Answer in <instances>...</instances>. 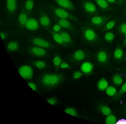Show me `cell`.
<instances>
[{
  "mask_svg": "<svg viewBox=\"0 0 126 124\" xmlns=\"http://www.w3.org/2000/svg\"><path fill=\"white\" fill-rule=\"evenodd\" d=\"M28 84L32 89L34 91H36V87L34 83L32 82H30L28 83Z\"/></svg>",
  "mask_w": 126,
  "mask_h": 124,
  "instance_id": "cell-39",
  "label": "cell"
},
{
  "mask_svg": "<svg viewBox=\"0 0 126 124\" xmlns=\"http://www.w3.org/2000/svg\"><path fill=\"white\" fill-rule=\"evenodd\" d=\"M105 40L109 42L113 41L114 38V35L112 33L109 32L107 33L104 37Z\"/></svg>",
  "mask_w": 126,
  "mask_h": 124,
  "instance_id": "cell-27",
  "label": "cell"
},
{
  "mask_svg": "<svg viewBox=\"0 0 126 124\" xmlns=\"http://www.w3.org/2000/svg\"><path fill=\"white\" fill-rule=\"evenodd\" d=\"M57 4L63 8L73 11L74 10V5L70 0H55Z\"/></svg>",
  "mask_w": 126,
  "mask_h": 124,
  "instance_id": "cell-7",
  "label": "cell"
},
{
  "mask_svg": "<svg viewBox=\"0 0 126 124\" xmlns=\"http://www.w3.org/2000/svg\"><path fill=\"white\" fill-rule=\"evenodd\" d=\"M6 5L9 11L12 13L14 12L16 9V0H7Z\"/></svg>",
  "mask_w": 126,
  "mask_h": 124,
  "instance_id": "cell-16",
  "label": "cell"
},
{
  "mask_svg": "<svg viewBox=\"0 0 126 124\" xmlns=\"http://www.w3.org/2000/svg\"><path fill=\"white\" fill-rule=\"evenodd\" d=\"M60 66L63 69H67L70 68V65L69 64L65 62L61 63Z\"/></svg>",
  "mask_w": 126,
  "mask_h": 124,
  "instance_id": "cell-38",
  "label": "cell"
},
{
  "mask_svg": "<svg viewBox=\"0 0 126 124\" xmlns=\"http://www.w3.org/2000/svg\"><path fill=\"white\" fill-rule=\"evenodd\" d=\"M82 75L81 72L77 71L74 72L73 75V78L75 79H78Z\"/></svg>",
  "mask_w": 126,
  "mask_h": 124,
  "instance_id": "cell-35",
  "label": "cell"
},
{
  "mask_svg": "<svg viewBox=\"0 0 126 124\" xmlns=\"http://www.w3.org/2000/svg\"><path fill=\"white\" fill-rule=\"evenodd\" d=\"M18 72L21 76L26 79H31L33 74L32 68L27 65H23L20 66L18 69Z\"/></svg>",
  "mask_w": 126,
  "mask_h": 124,
  "instance_id": "cell-3",
  "label": "cell"
},
{
  "mask_svg": "<svg viewBox=\"0 0 126 124\" xmlns=\"http://www.w3.org/2000/svg\"><path fill=\"white\" fill-rule=\"evenodd\" d=\"M52 34L54 40L56 42L61 45L65 43L60 34L55 32H52Z\"/></svg>",
  "mask_w": 126,
  "mask_h": 124,
  "instance_id": "cell-21",
  "label": "cell"
},
{
  "mask_svg": "<svg viewBox=\"0 0 126 124\" xmlns=\"http://www.w3.org/2000/svg\"><path fill=\"white\" fill-rule=\"evenodd\" d=\"M97 85L98 90L103 91L106 90L108 87V83L106 79L104 78H102L98 81Z\"/></svg>",
  "mask_w": 126,
  "mask_h": 124,
  "instance_id": "cell-15",
  "label": "cell"
},
{
  "mask_svg": "<svg viewBox=\"0 0 126 124\" xmlns=\"http://www.w3.org/2000/svg\"><path fill=\"white\" fill-rule=\"evenodd\" d=\"M106 92L108 95L111 96L115 94L116 90L115 88L113 87L108 86L106 89Z\"/></svg>",
  "mask_w": 126,
  "mask_h": 124,
  "instance_id": "cell-24",
  "label": "cell"
},
{
  "mask_svg": "<svg viewBox=\"0 0 126 124\" xmlns=\"http://www.w3.org/2000/svg\"><path fill=\"white\" fill-rule=\"evenodd\" d=\"M96 59L100 63H103L106 62L108 59L107 55L106 52L103 50L100 51L97 54Z\"/></svg>",
  "mask_w": 126,
  "mask_h": 124,
  "instance_id": "cell-12",
  "label": "cell"
},
{
  "mask_svg": "<svg viewBox=\"0 0 126 124\" xmlns=\"http://www.w3.org/2000/svg\"><path fill=\"white\" fill-rule=\"evenodd\" d=\"M82 6L84 10L88 13L93 14L97 10L95 5L93 3L88 1H85L82 3Z\"/></svg>",
  "mask_w": 126,
  "mask_h": 124,
  "instance_id": "cell-8",
  "label": "cell"
},
{
  "mask_svg": "<svg viewBox=\"0 0 126 124\" xmlns=\"http://www.w3.org/2000/svg\"><path fill=\"white\" fill-rule=\"evenodd\" d=\"M121 92L123 93L126 92V82L122 86Z\"/></svg>",
  "mask_w": 126,
  "mask_h": 124,
  "instance_id": "cell-40",
  "label": "cell"
},
{
  "mask_svg": "<svg viewBox=\"0 0 126 124\" xmlns=\"http://www.w3.org/2000/svg\"><path fill=\"white\" fill-rule=\"evenodd\" d=\"M80 70L83 74H89L93 71L94 66L92 64L88 61L83 62L81 65Z\"/></svg>",
  "mask_w": 126,
  "mask_h": 124,
  "instance_id": "cell-9",
  "label": "cell"
},
{
  "mask_svg": "<svg viewBox=\"0 0 126 124\" xmlns=\"http://www.w3.org/2000/svg\"><path fill=\"white\" fill-rule=\"evenodd\" d=\"M32 64L36 68L39 69L44 68L46 65L45 62L41 60L35 61L32 62Z\"/></svg>",
  "mask_w": 126,
  "mask_h": 124,
  "instance_id": "cell-23",
  "label": "cell"
},
{
  "mask_svg": "<svg viewBox=\"0 0 126 124\" xmlns=\"http://www.w3.org/2000/svg\"><path fill=\"white\" fill-rule=\"evenodd\" d=\"M32 43L35 45L43 48H51V44L44 39L40 38H34L32 39Z\"/></svg>",
  "mask_w": 126,
  "mask_h": 124,
  "instance_id": "cell-6",
  "label": "cell"
},
{
  "mask_svg": "<svg viewBox=\"0 0 126 124\" xmlns=\"http://www.w3.org/2000/svg\"><path fill=\"white\" fill-rule=\"evenodd\" d=\"M47 101L52 105H55L56 103V99L54 98H49L47 100Z\"/></svg>",
  "mask_w": 126,
  "mask_h": 124,
  "instance_id": "cell-36",
  "label": "cell"
},
{
  "mask_svg": "<svg viewBox=\"0 0 126 124\" xmlns=\"http://www.w3.org/2000/svg\"><path fill=\"white\" fill-rule=\"evenodd\" d=\"M63 81V76L62 74L49 73L43 76L41 82L45 86L54 88L59 86Z\"/></svg>",
  "mask_w": 126,
  "mask_h": 124,
  "instance_id": "cell-1",
  "label": "cell"
},
{
  "mask_svg": "<svg viewBox=\"0 0 126 124\" xmlns=\"http://www.w3.org/2000/svg\"><path fill=\"white\" fill-rule=\"evenodd\" d=\"M28 20V17L25 14H20L18 17V21L19 25L22 27L25 26L26 23Z\"/></svg>",
  "mask_w": 126,
  "mask_h": 124,
  "instance_id": "cell-20",
  "label": "cell"
},
{
  "mask_svg": "<svg viewBox=\"0 0 126 124\" xmlns=\"http://www.w3.org/2000/svg\"></svg>",
  "mask_w": 126,
  "mask_h": 124,
  "instance_id": "cell-46",
  "label": "cell"
},
{
  "mask_svg": "<svg viewBox=\"0 0 126 124\" xmlns=\"http://www.w3.org/2000/svg\"><path fill=\"white\" fill-rule=\"evenodd\" d=\"M116 120L115 116L113 115H110L107 117L105 122L107 124H114L116 123Z\"/></svg>",
  "mask_w": 126,
  "mask_h": 124,
  "instance_id": "cell-25",
  "label": "cell"
},
{
  "mask_svg": "<svg viewBox=\"0 0 126 124\" xmlns=\"http://www.w3.org/2000/svg\"><path fill=\"white\" fill-rule=\"evenodd\" d=\"M61 60L60 56H56L54 58L53 62L54 65L56 67L59 66L61 64Z\"/></svg>",
  "mask_w": 126,
  "mask_h": 124,
  "instance_id": "cell-30",
  "label": "cell"
},
{
  "mask_svg": "<svg viewBox=\"0 0 126 124\" xmlns=\"http://www.w3.org/2000/svg\"><path fill=\"white\" fill-rule=\"evenodd\" d=\"M83 36L86 41L93 42L97 39V36L95 31L91 28L85 27L82 29Z\"/></svg>",
  "mask_w": 126,
  "mask_h": 124,
  "instance_id": "cell-2",
  "label": "cell"
},
{
  "mask_svg": "<svg viewBox=\"0 0 126 124\" xmlns=\"http://www.w3.org/2000/svg\"><path fill=\"white\" fill-rule=\"evenodd\" d=\"M64 111L67 113L73 116H77V112L74 108H68L65 110Z\"/></svg>",
  "mask_w": 126,
  "mask_h": 124,
  "instance_id": "cell-29",
  "label": "cell"
},
{
  "mask_svg": "<svg viewBox=\"0 0 126 124\" xmlns=\"http://www.w3.org/2000/svg\"><path fill=\"white\" fill-rule=\"evenodd\" d=\"M107 1L111 4H115L116 3V0H106Z\"/></svg>",
  "mask_w": 126,
  "mask_h": 124,
  "instance_id": "cell-42",
  "label": "cell"
},
{
  "mask_svg": "<svg viewBox=\"0 0 126 124\" xmlns=\"http://www.w3.org/2000/svg\"><path fill=\"white\" fill-rule=\"evenodd\" d=\"M60 27L59 24H55L53 27V31L56 32H57L59 31L60 30Z\"/></svg>",
  "mask_w": 126,
  "mask_h": 124,
  "instance_id": "cell-37",
  "label": "cell"
},
{
  "mask_svg": "<svg viewBox=\"0 0 126 124\" xmlns=\"http://www.w3.org/2000/svg\"><path fill=\"white\" fill-rule=\"evenodd\" d=\"M123 56V51L121 48H118L115 50L114 53V56L116 59L120 60L122 58Z\"/></svg>",
  "mask_w": 126,
  "mask_h": 124,
  "instance_id": "cell-22",
  "label": "cell"
},
{
  "mask_svg": "<svg viewBox=\"0 0 126 124\" xmlns=\"http://www.w3.org/2000/svg\"><path fill=\"white\" fill-rule=\"evenodd\" d=\"M105 20L104 17L102 16H95L92 17L90 20L91 23L96 27L101 26Z\"/></svg>",
  "mask_w": 126,
  "mask_h": 124,
  "instance_id": "cell-11",
  "label": "cell"
},
{
  "mask_svg": "<svg viewBox=\"0 0 126 124\" xmlns=\"http://www.w3.org/2000/svg\"><path fill=\"white\" fill-rule=\"evenodd\" d=\"M116 22V20L115 19L110 20L106 25L105 27V29L108 30L112 29L115 26Z\"/></svg>",
  "mask_w": 126,
  "mask_h": 124,
  "instance_id": "cell-28",
  "label": "cell"
},
{
  "mask_svg": "<svg viewBox=\"0 0 126 124\" xmlns=\"http://www.w3.org/2000/svg\"><path fill=\"white\" fill-rule=\"evenodd\" d=\"M120 2H122L123 1V0H118Z\"/></svg>",
  "mask_w": 126,
  "mask_h": 124,
  "instance_id": "cell-44",
  "label": "cell"
},
{
  "mask_svg": "<svg viewBox=\"0 0 126 124\" xmlns=\"http://www.w3.org/2000/svg\"><path fill=\"white\" fill-rule=\"evenodd\" d=\"M0 35L1 38L2 40L4 39L6 37V35L4 32H1Z\"/></svg>",
  "mask_w": 126,
  "mask_h": 124,
  "instance_id": "cell-41",
  "label": "cell"
},
{
  "mask_svg": "<svg viewBox=\"0 0 126 124\" xmlns=\"http://www.w3.org/2000/svg\"><path fill=\"white\" fill-rule=\"evenodd\" d=\"M40 23L42 25L45 27L48 26L50 22L49 18L46 16H43L41 17L40 19Z\"/></svg>",
  "mask_w": 126,
  "mask_h": 124,
  "instance_id": "cell-26",
  "label": "cell"
},
{
  "mask_svg": "<svg viewBox=\"0 0 126 124\" xmlns=\"http://www.w3.org/2000/svg\"><path fill=\"white\" fill-rule=\"evenodd\" d=\"M85 56L84 51L81 50H78L74 52L73 56V61H79L83 60Z\"/></svg>",
  "mask_w": 126,
  "mask_h": 124,
  "instance_id": "cell-13",
  "label": "cell"
},
{
  "mask_svg": "<svg viewBox=\"0 0 126 124\" xmlns=\"http://www.w3.org/2000/svg\"><path fill=\"white\" fill-rule=\"evenodd\" d=\"M59 25L63 28L73 30V28L69 22L66 19L60 18L59 21Z\"/></svg>",
  "mask_w": 126,
  "mask_h": 124,
  "instance_id": "cell-14",
  "label": "cell"
},
{
  "mask_svg": "<svg viewBox=\"0 0 126 124\" xmlns=\"http://www.w3.org/2000/svg\"><path fill=\"white\" fill-rule=\"evenodd\" d=\"M124 43L125 45H126V37L124 41Z\"/></svg>",
  "mask_w": 126,
  "mask_h": 124,
  "instance_id": "cell-43",
  "label": "cell"
},
{
  "mask_svg": "<svg viewBox=\"0 0 126 124\" xmlns=\"http://www.w3.org/2000/svg\"><path fill=\"white\" fill-rule=\"evenodd\" d=\"M25 27L28 30L34 31L37 30L39 28V24L36 20L33 18H31L28 20Z\"/></svg>",
  "mask_w": 126,
  "mask_h": 124,
  "instance_id": "cell-10",
  "label": "cell"
},
{
  "mask_svg": "<svg viewBox=\"0 0 126 124\" xmlns=\"http://www.w3.org/2000/svg\"><path fill=\"white\" fill-rule=\"evenodd\" d=\"M126 37V34H125Z\"/></svg>",
  "mask_w": 126,
  "mask_h": 124,
  "instance_id": "cell-45",
  "label": "cell"
},
{
  "mask_svg": "<svg viewBox=\"0 0 126 124\" xmlns=\"http://www.w3.org/2000/svg\"><path fill=\"white\" fill-rule=\"evenodd\" d=\"M120 31L123 34H126V23H123L121 24L119 28Z\"/></svg>",
  "mask_w": 126,
  "mask_h": 124,
  "instance_id": "cell-34",
  "label": "cell"
},
{
  "mask_svg": "<svg viewBox=\"0 0 126 124\" xmlns=\"http://www.w3.org/2000/svg\"><path fill=\"white\" fill-rule=\"evenodd\" d=\"M19 45L17 42L12 41L9 43L7 45V48L8 50L10 52H14L18 50Z\"/></svg>",
  "mask_w": 126,
  "mask_h": 124,
  "instance_id": "cell-17",
  "label": "cell"
},
{
  "mask_svg": "<svg viewBox=\"0 0 126 124\" xmlns=\"http://www.w3.org/2000/svg\"><path fill=\"white\" fill-rule=\"evenodd\" d=\"M60 34L62 36L65 43L72 45L73 43L71 38L68 33L65 31H61Z\"/></svg>",
  "mask_w": 126,
  "mask_h": 124,
  "instance_id": "cell-18",
  "label": "cell"
},
{
  "mask_svg": "<svg viewBox=\"0 0 126 124\" xmlns=\"http://www.w3.org/2000/svg\"><path fill=\"white\" fill-rule=\"evenodd\" d=\"M33 6V2L32 0H29L27 1L25 5V8L28 10L32 9Z\"/></svg>",
  "mask_w": 126,
  "mask_h": 124,
  "instance_id": "cell-33",
  "label": "cell"
},
{
  "mask_svg": "<svg viewBox=\"0 0 126 124\" xmlns=\"http://www.w3.org/2000/svg\"><path fill=\"white\" fill-rule=\"evenodd\" d=\"M28 53L32 56L36 57H42L47 53L46 50L43 48L36 46L29 47L28 50Z\"/></svg>",
  "mask_w": 126,
  "mask_h": 124,
  "instance_id": "cell-5",
  "label": "cell"
},
{
  "mask_svg": "<svg viewBox=\"0 0 126 124\" xmlns=\"http://www.w3.org/2000/svg\"><path fill=\"white\" fill-rule=\"evenodd\" d=\"M113 83L115 84L119 85L121 84L122 82V78L118 76H116L113 77Z\"/></svg>",
  "mask_w": 126,
  "mask_h": 124,
  "instance_id": "cell-31",
  "label": "cell"
},
{
  "mask_svg": "<svg viewBox=\"0 0 126 124\" xmlns=\"http://www.w3.org/2000/svg\"><path fill=\"white\" fill-rule=\"evenodd\" d=\"M98 6L101 9L106 10L108 8V5L106 0H94Z\"/></svg>",
  "mask_w": 126,
  "mask_h": 124,
  "instance_id": "cell-19",
  "label": "cell"
},
{
  "mask_svg": "<svg viewBox=\"0 0 126 124\" xmlns=\"http://www.w3.org/2000/svg\"><path fill=\"white\" fill-rule=\"evenodd\" d=\"M101 110L103 113L106 115H109L111 112L110 109L107 106L102 107L101 108Z\"/></svg>",
  "mask_w": 126,
  "mask_h": 124,
  "instance_id": "cell-32",
  "label": "cell"
},
{
  "mask_svg": "<svg viewBox=\"0 0 126 124\" xmlns=\"http://www.w3.org/2000/svg\"><path fill=\"white\" fill-rule=\"evenodd\" d=\"M54 12L56 15L60 18L69 19L74 20H77L76 17L73 16L66 11L62 9L55 8Z\"/></svg>",
  "mask_w": 126,
  "mask_h": 124,
  "instance_id": "cell-4",
  "label": "cell"
}]
</instances>
